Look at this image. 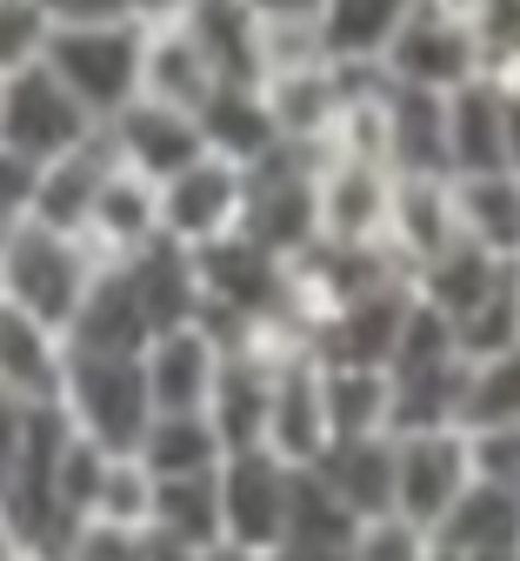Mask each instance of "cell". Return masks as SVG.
<instances>
[{"label": "cell", "instance_id": "cell-1", "mask_svg": "<svg viewBox=\"0 0 520 561\" xmlns=\"http://www.w3.org/2000/svg\"><path fill=\"white\" fill-rule=\"evenodd\" d=\"M107 261L81 241V234H60V228H41V221H21L0 234V301H14L27 308L34 321L60 328L81 314L88 288H94V274Z\"/></svg>", "mask_w": 520, "mask_h": 561}, {"label": "cell", "instance_id": "cell-2", "mask_svg": "<svg viewBox=\"0 0 520 561\" xmlns=\"http://www.w3.org/2000/svg\"><path fill=\"white\" fill-rule=\"evenodd\" d=\"M54 81L101 127L140 101V21H60L47 41Z\"/></svg>", "mask_w": 520, "mask_h": 561}, {"label": "cell", "instance_id": "cell-3", "mask_svg": "<svg viewBox=\"0 0 520 561\" xmlns=\"http://www.w3.org/2000/svg\"><path fill=\"white\" fill-rule=\"evenodd\" d=\"M60 414L73 421V435L107 448V455H134V442L154 421L147 401V375L140 362L120 355H73L67 347V381H60Z\"/></svg>", "mask_w": 520, "mask_h": 561}, {"label": "cell", "instance_id": "cell-4", "mask_svg": "<svg viewBox=\"0 0 520 561\" xmlns=\"http://www.w3.org/2000/svg\"><path fill=\"white\" fill-rule=\"evenodd\" d=\"M381 75L401 88H427V94H454V88L481 81V21L440 8V0H420L401 21V34L388 41Z\"/></svg>", "mask_w": 520, "mask_h": 561}, {"label": "cell", "instance_id": "cell-5", "mask_svg": "<svg viewBox=\"0 0 520 561\" xmlns=\"http://www.w3.org/2000/svg\"><path fill=\"white\" fill-rule=\"evenodd\" d=\"M101 134V121L73 101L60 81H54V67H21V75L0 81V148H14L27 154L34 168L73 154V148H88V140Z\"/></svg>", "mask_w": 520, "mask_h": 561}, {"label": "cell", "instance_id": "cell-6", "mask_svg": "<svg viewBox=\"0 0 520 561\" xmlns=\"http://www.w3.org/2000/svg\"><path fill=\"white\" fill-rule=\"evenodd\" d=\"M314 174H321V154L293 148V140H280L274 154H261L247 168V221H241V234L261 241L280 261L308 254L314 248Z\"/></svg>", "mask_w": 520, "mask_h": 561}, {"label": "cell", "instance_id": "cell-7", "mask_svg": "<svg viewBox=\"0 0 520 561\" xmlns=\"http://www.w3.org/2000/svg\"><path fill=\"white\" fill-rule=\"evenodd\" d=\"M293 481H301V468H287L267 448L228 455L220 461V541L247 554H274L293 528Z\"/></svg>", "mask_w": 520, "mask_h": 561}, {"label": "cell", "instance_id": "cell-8", "mask_svg": "<svg viewBox=\"0 0 520 561\" xmlns=\"http://www.w3.org/2000/svg\"><path fill=\"white\" fill-rule=\"evenodd\" d=\"M474 461L461 428H407L394 435V522L434 535L448 522V508L467 495Z\"/></svg>", "mask_w": 520, "mask_h": 561}, {"label": "cell", "instance_id": "cell-9", "mask_svg": "<svg viewBox=\"0 0 520 561\" xmlns=\"http://www.w3.org/2000/svg\"><path fill=\"white\" fill-rule=\"evenodd\" d=\"M241 221H247V168L200 154L194 168L161 181V241L200 254L213 241L241 234Z\"/></svg>", "mask_w": 520, "mask_h": 561}, {"label": "cell", "instance_id": "cell-10", "mask_svg": "<svg viewBox=\"0 0 520 561\" xmlns=\"http://www.w3.org/2000/svg\"><path fill=\"white\" fill-rule=\"evenodd\" d=\"M407 308H414V280H381V288H367L354 301H340L334 314L314 321V362L327 368H388L394 362V341L407 328Z\"/></svg>", "mask_w": 520, "mask_h": 561}, {"label": "cell", "instance_id": "cell-11", "mask_svg": "<svg viewBox=\"0 0 520 561\" xmlns=\"http://www.w3.org/2000/svg\"><path fill=\"white\" fill-rule=\"evenodd\" d=\"M388 207H394V174L388 168L321 154V174H314V241H327V248H381Z\"/></svg>", "mask_w": 520, "mask_h": 561}, {"label": "cell", "instance_id": "cell-12", "mask_svg": "<svg viewBox=\"0 0 520 561\" xmlns=\"http://www.w3.org/2000/svg\"><path fill=\"white\" fill-rule=\"evenodd\" d=\"M101 134H107V154H114L127 174L154 181V187L174 181L181 168H194V161L207 154L200 121L181 114V107H161V101H134V107H120Z\"/></svg>", "mask_w": 520, "mask_h": 561}, {"label": "cell", "instance_id": "cell-13", "mask_svg": "<svg viewBox=\"0 0 520 561\" xmlns=\"http://www.w3.org/2000/svg\"><path fill=\"white\" fill-rule=\"evenodd\" d=\"M267 455H280L287 468H314L334 448V421H327V388H321V362L314 355H293L274 368L267 388Z\"/></svg>", "mask_w": 520, "mask_h": 561}, {"label": "cell", "instance_id": "cell-14", "mask_svg": "<svg viewBox=\"0 0 520 561\" xmlns=\"http://www.w3.org/2000/svg\"><path fill=\"white\" fill-rule=\"evenodd\" d=\"M354 75L360 67H340V60H308V67H287V75H267L261 94H267V114H274L280 140L327 154V134H334V121L354 94Z\"/></svg>", "mask_w": 520, "mask_h": 561}, {"label": "cell", "instance_id": "cell-15", "mask_svg": "<svg viewBox=\"0 0 520 561\" xmlns=\"http://www.w3.org/2000/svg\"><path fill=\"white\" fill-rule=\"evenodd\" d=\"M461 241V221H454V181L440 174H394V207H388V234L381 248L401 261V274L414 280L427 261H440Z\"/></svg>", "mask_w": 520, "mask_h": 561}, {"label": "cell", "instance_id": "cell-16", "mask_svg": "<svg viewBox=\"0 0 520 561\" xmlns=\"http://www.w3.org/2000/svg\"><path fill=\"white\" fill-rule=\"evenodd\" d=\"M147 341H154V321H147V308H140V295H134V274H127V261H107V267L94 274L81 314L67 321V347H73V355H120V362H140Z\"/></svg>", "mask_w": 520, "mask_h": 561}, {"label": "cell", "instance_id": "cell-17", "mask_svg": "<svg viewBox=\"0 0 520 561\" xmlns=\"http://www.w3.org/2000/svg\"><path fill=\"white\" fill-rule=\"evenodd\" d=\"M67 381V334L0 301V394L14 408H54Z\"/></svg>", "mask_w": 520, "mask_h": 561}, {"label": "cell", "instance_id": "cell-18", "mask_svg": "<svg viewBox=\"0 0 520 561\" xmlns=\"http://www.w3.org/2000/svg\"><path fill=\"white\" fill-rule=\"evenodd\" d=\"M140 375H147L154 414H207V394H213V375H220V341L200 321L194 328H167V334L147 341Z\"/></svg>", "mask_w": 520, "mask_h": 561}, {"label": "cell", "instance_id": "cell-19", "mask_svg": "<svg viewBox=\"0 0 520 561\" xmlns=\"http://www.w3.org/2000/svg\"><path fill=\"white\" fill-rule=\"evenodd\" d=\"M274 368L267 355H254L247 341L234 347H220V375H213V394H207V421H213V435L228 455L241 448H261L267 435V388H274Z\"/></svg>", "mask_w": 520, "mask_h": 561}, {"label": "cell", "instance_id": "cell-20", "mask_svg": "<svg viewBox=\"0 0 520 561\" xmlns=\"http://www.w3.org/2000/svg\"><path fill=\"white\" fill-rule=\"evenodd\" d=\"M101 261H134L161 241V187L127 174L120 161L107 168L101 194H94V215H88V234H81Z\"/></svg>", "mask_w": 520, "mask_h": 561}, {"label": "cell", "instance_id": "cell-21", "mask_svg": "<svg viewBox=\"0 0 520 561\" xmlns=\"http://www.w3.org/2000/svg\"><path fill=\"white\" fill-rule=\"evenodd\" d=\"M174 21L194 34V47L207 54L220 88L228 81L234 88H261L267 81V67H261V14L247 8V0H187Z\"/></svg>", "mask_w": 520, "mask_h": 561}, {"label": "cell", "instance_id": "cell-22", "mask_svg": "<svg viewBox=\"0 0 520 561\" xmlns=\"http://www.w3.org/2000/svg\"><path fill=\"white\" fill-rule=\"evenodd\" d=\"M213 67L194 47V34L181 21H140V101H161L181 114H200V101L213 94Z\"/></svg>", "mask_w": 520, "mask_h": 561}, {"label": "cell", "instance_id": "cell-23", "mask_svg": "<svg viewBox=\"0 0 520 561\" xmlns=\"http://www.w3.org/2000/svg\"><path fill=\"white\" fill-rule=\"evenodd\" d=\"M461 174H513L507 161V88L467 81L448 94V181Z\"/></svg>", "mask_w": 520, "mask_h": 561}, {"label": "cell", "instance_id": "cell-24", "mask_svg": "<svg viewBox=\"0 0 520 561\" xmlns=\"http://www.w3.org/2000/svg\"><path fill=\"white\" fill-rule=\"evenodd\" d=\"M314 474L327 481V495L367 528V522H388L394 515V435H354V442H334Z\"/></svg>", "mask_w": 520, "mask_h": 561}, {"label": "cell", "instance_id": "cell-25", "mask_svg": "<svg viewBox=\"0 0 520 561\" xmlns=\"http://www.w3.org/2000/svg\"><path fill=\"white\" fill-rule=\"evenodd\" d=\"M200 140H207V154L213 161H234V168H254L261 154H274L280 148V127H274V114H267V94L261 88H213L207 101H200Z\"/></svg>", "mask_w": 520, "mask_h": 561}, {"label": "cell", "instance_id": "cell-26", "mask_svg": "<svg viewBox=\"0 0 520 561\" xmlns=\"http://www.w3.org/2000/svg\"><path fill=\"white\" fill-rule=\"evenodd\" d=\"M114 154H107V134H94L88 148H73L60 161L41 168V187H34V215L41 228H60V234H88V215H94V194L107 181Z\"/></svg>", "mask_w": 520, "mask_h": 561}, {"label": "cell", "instance_id": "cell-27", "mask_svg": "<svg viewBox=\"0 0 520 561\" xmlns=\"http://www.w3.org/2000/svg\"><path fill=\"white\" fill-rule=\"evenodd\" d=\"M427 541L454 548V554H520V495L513 488L467 481V495L448 508V522H440Z\"/></svg>", "mask_w": 520, "mask_h": 561}, {"label": "cell", "instance_id": "cell-28", "mask_svg": "<svg viewBox=\"0 0 520 561\" xmlns=\"http://www.w3.org/2000/svg\"><path fill=\"white\" fill-rule=\"evenodd\" d=\"M454 221L494 261H520V174H461L454 181Z\"/></svg>", "mask_w": 520, "mask_h": 561}, {"label": "cell", "instance_id": "cell-29", "mask_svg": "<svg viewBox=\"0 0 520 561\" xmlns=\"http://www.w3.org/2000/svg\"><path fill=\"white\" fill-rule=\"evenodd\" d=\"M420 0H327L321 8V54L340 67H381L388 41Z\"/></svg>", "mask_w": 520, "mask_h": 561}, {"label": "cell", "instance_id": "cell-30", "mask_svg": "<svg viewBox=\"0 0 520 561\" xmlns=\"http://www.w3.org/2000/svg\"><path fill=\"white\" fill-rule=\"evenodd\" d=\"M388 127H394V174L448 181V94L388 81Z\"/></svg>", "mask_w": 520, "mask_h": 561}, {"label": "cell", "instance_id": "cell-31", "mask_svg": "<svg viewBox=\"0 0 520 561\" xmlns=\"http://www.w3.org/2000/svg\"><path fill=\"white\" fill-rule=\"evenodd\" d=\"M127 274H134V295H140V308H147V321H154V334L200 321V274H194V254H187V248L154 241L147 254L127 261Z\"/></svg>", "mask_w": 520, "mask_h": 561}, {"label": "cell", "instance_id": "cell-32", "mask_svg": "<svg viewBox=\"0 0 520 561\" xmlns=\"http://www.w3.org/2000/svg\"><path fill=\"white\" fill-rule=\"evenodd\" d=\"M507 267H513V261H494V254H481L474 241H454L440 261H427V267L414 274V295H420L434 314H448V321L461 328V321L500 288V280H507Z\"/></svg>", "mask_w": 520, "mask_h": 561}, {"label": "cell", "instance_id": "cell-33", "mask_svg": "<svg viewBox=\"0 0 520 561\" xmlns=\"http://www.w3.org/2000/svg\"><path fill=\"white\" fill-rule=\"evenodd\" d=\"M134 455H140V468L154 474V481L213 474L220 461H228V448H220L207 414H154V421H147V435L134 442Z\"/></svg>", "mask_w": 520, "mask_h": 561}, {"label": "cell", "instance_id": "cell-34", "mask_svg": "<svg viewBox=\"0 0 520 561\" xmlns=\"http://www.w3.org/2000/svg\"><path fill=\"white\" fill-rule=\"evenodd\" d=\"M154 528L161 541H181L194 554L220 548V468L213 474H181V481H154Z\"/></svg>", "mask_w": 520, "mask_h": 561}, {"label": "cell", "instance_id": "cell-35", "mask_svg": "<svg viewBox=\"0 0 520 561\" xmlns=\"http://www.w3.org/2000/svg\"><path fill=\"white\" fill-rule=\"evenodd\" d=\"M321 388H327L334 442L394 435V381H388V368H327L321 362Z\"/></svg>", "mask_w": 520, "mask_h": 561}, {"label": "cell", "instance_id": "cell-36", "mask_svg": "<svg viewBox=\"0 0 520 561\" xmlns=\"http://www.w3.org/2000/svg\"><path fill=\"white\" fill-rule=\"evenodd\" d=\"M461 428H520V341L500 347V355L467 362Z\"/></svg>", "mask_w": 520, "mask_h": 561}, {"label": "cell", "instance_id": "cell-37", "mask_svg": "<svg viewBox=\"0 0 520 561\" xmlns=\"http://www.w3.org/2000/svg\"><path fill=\"white\" fill-rule=\"evenodd\" d=\"M88 522H120V528H147L154 522V474L140 468V455H107L101 495Z\"/></svg>", "mask_w": 520, "mask_h": 561}, {"label": "cell", "instance_id": "cell-38", "mask_svg": "<svg viewBox=\"0 0 520 561\" xmlns=\"http://www.w3.org/2000/svg\"><path fill=\"white\" fill-rule=\"evenodd\" d=\"M54 41V14L41 0H0V81L21 75V67H41Z\"/></svg>", "mask_w": 520, "mask_h": 561}, {"label": "cell", "instance_id": "cell-39", "mask_svg": "<svg viewBox=\"0 0 520 561\" xmlns=\"http://www.w3.org/2000/svg\"><path fill=\"white\" fill-rule=\"evenodd\" d=\"M147 528H120V522H73L67 541L54 548L60 561H147Z\"/></svg>", "mask_w": 520, "mask_h": 561}, {"label": "cell", "instance_id": "cell-40", "mask_svg": "<svg viewBox=\"0 0 520 561\" xmlns=\"http://www.w3.org/2000/svg\"><path fill=\"white\" fill-rule=\"evenodd\" d=\"M461 435H467L474 481L513 488V495H520V428H461Z\"/></svg>", "mask_w": 520, "mask_h": 561}, {"label": "cell", "instance_id": "cell-41", "mask_svg": "<svg viewBox=\"0 0 520 561\" xmlns=\"http://www.w3.org/2000/svg\"><path fill=\"white\" fill-rule=\"evenodd\" d=\"M427 535L420 528H407V522H367V528H354V541H347V561H427Z\"/></svg>", "mask_w": 520, "mask_h": 561}, {"label": "cell", "instance_id": "cell-42", "mask_svg": "<svg viewBox=\"0 0 520 561\" xmlns=\"http://www.w3.org/2000/svg\"><path fill=\"white\" fill-rule=\"evenodd\" d=\"M34 187H41V168L14 148H0V228H21L34 215Z\"/></svg>", "mask_w": 520, "mask_h": 561}, {"label": "cell", "instance_id": "cell-43", "mask_svg": "<svg viewBox=\"0 0 520 561\" xmlns=\"http://www.w3.org/2000/svg\"><path fill=\"white\" fill-rule=\"evenodd\" d=\"M261 14V27H301V34H321V8L327 0H247Z\"/></svg>", "mask_w": 520, "mask_h": 561}, {"label": "cell", "instance_id": "cell-44", "mask_svg": "<svg viewBox=\"0 0 520 561\" xmlns=\"http://www.w3.org/2000/svg\"><path fill=\"white\" fill-rule=\"evenodd\" d=\"M14 455H21V408L0 394V495H8V474H14Z\"/></svg>", "mask_w": 520, "mask_h": 561}, {"label": "cell", "instance_id": "cell-45", "mask_svg": "<svg viewBox=\"0 0 520 561\" xmlns=\"http://www.w3.org/2000/svg\"><path fill=\"white\" fill-rule=\"evenodd\" d=\"M261 561H347V541H280Z\"/></svg>", "mask_w": 520, "mask_h": 561}, {"label": "cell", "instance_id": "cell-46", "mask_svg": "<svg viewBox=\"0 0 520 561\" xmlns=\"http://www.w3.org/2000/svg\"><path fill=\"white\" fill-rule=\"evenodd\" d=\"M147 535H154V528H147ZM147 561H194V548H181V541H147Z\"/></svg>", "mask_w": 520, "mask_h": 561}, {"label": "cell", "instance_id": "cell-47", "mask_svg": "<svg viewBox=\"0 0 520 561\" xmlns=\"http://www.w3.org/2000/svg\"><path fill=\"white\" fill-rule=\"evenodd\" d=\"M194 561H261V554H247V548H228V541H220V548H207V554H194Z\"/></svg>", "mask_w": 520, "mask_h": 561}, {"label": "cell", "instance_id": "cell-48", "mask_svg": "<svg viewBox=\"0 0 520 561\" xmlns=\"http://www.w3.org/2000/svg\"><path fill=\"white\" fill-rule=\"evenodd\" d=\"M21 548V535H14V522H8V508H0V561H8Z\"/></svg>", "mask_w": 520, "mask_h": 561}, {"label": "cell", "instance_id": "cell-49", "mask_svg": "<svg viewBox=\"0 0 520 561\" xmlns=\"http://www.w3.org/2000/svg\"><path fill=\"white\" fill-rule=\"evenodd\" d=\"M8 561H60V554H54V548H27V541H21V548H14Z\"/></svg>", "mask_w": 520, "mask_h": 561}, {"label": "cell", "instance_id": "cell-50", "mask_svg": "<svg viewBox=\"0 0 520 561\" xmlns=\"http://www.w3.org/2000/svg\"><path fill=\"white\" fill-rule=\"evenodd\" d=\"M507 8H520V0H507Z\"/></svg>", "mask_w": 520, "mask_h": 561}, {"label": "cell", "instance_id": "cell-51", "mask_svg": "<svg viewBox=\"0 0 520 561\" xmlns=\"http://www.w3.org/2000/svg\"><path fill=\"white\" fill-rule=\"evenodd\" d=\"M0 234H8V228H0Z\"/></svg>", "mask_w": 520, "mask_h": 561}]
</instances>
